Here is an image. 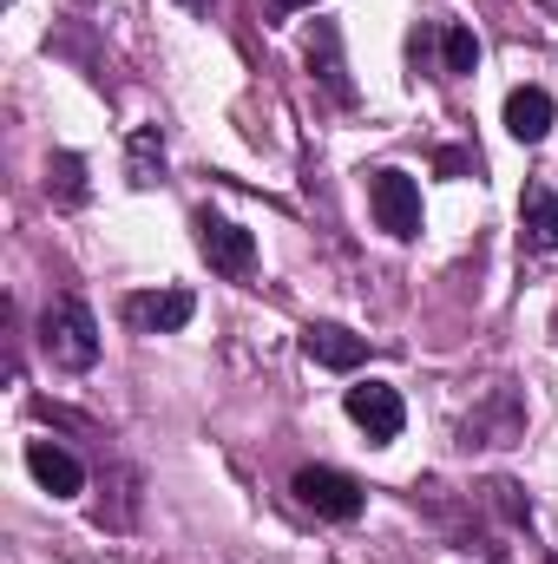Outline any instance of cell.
<instances>
[{"label": "cell", "instance_id": "1", "mask_svg": "<svg viewBox=\"0 0 558 564\" xmlns=\"http://www.w3.org/2000/svg\"><path fill=\"white\" fill-rule=\"evenodd\" d=\"M40 355L66 375H86L99 361V315L79 295H53L40 308Z\"/></svg>", "mask_w": 558, "mask_h": 564}, {"label": "cell", "instance_id": "2", "mask_svg": "<svg viewBox=\"0 0 558 564\" xmlns=\"http://www.w3.org/2000/svg\"><path fill=\"white\" fill-rule=\"evenodd\" d=\"M368 210H375V224H382L395 243H415L420 237V184L408 171H395V164L368 171Z\"/></svg>", "mask_w": 558, "mask_h": 564}, {"label": "cell", "instance_id": "3", "mask_svg": "<svg viewBox=\"0 0 558 564\" xmlns=\"http://www.w3.org/2000/svg\"><path fill=\"white\" fill-rule=\"evenodd\" d=\"M289 492H296L315 519H335V525L362 519V506H368V492H362L348 473H335V466H302V473L289 479Z\"/></svg>", "mask_w": 558, "mask_h": 564}, {"label": "cell", "instance_id": "4", "mask_svg": "<svg viewBox=\"0 0 558 564\" xmlns=\"http://www.w3.org/2000/svg\"><path fill=\"white\" fill-rule=\"evenodd\" d=\"M197 250H204V263H211L217 276H230V282L257 276V237H250L244 224L217 217V210H204V217H197Z\"/></svg>", "mask_w": 558, "mask_h": 564}, {"label": "cell", "instance_id": "5", "mask_svg": "<svg viewBox=\"0 0 558 564\" xmlns=\"http://www.w3.org/2000/svg\"><path fill=\"white\" fill-rule=\"evenodd\" d=\"M342 408H348V421L368 433V446H395L401 426H408V408H401V394L388 381H355L342 394Z\"/></svg>", "mask_w": 558, "mask_h": 564}, {"label": "cell", "instance_id": "6", "mask_svg": "<svg viewBox=\"0 0 558 564\" xmlns=\"http://www.w3.org/2000/svg\"><path fill=\"white\" fill-rule=\"evenodd\" d=\"M302 59H309V79H315L335 106H355V79H348V59H342V26H335V20H315V26H309Z\"/></svg>", "mask_w": 558, "mask_h": 564}, {"label": "cell", "instance_id": "7", "mask_svg": "<svg viewBox=\"0 0 558 564\" xmlns=\"http://www.w3.org/2000/svg\"><path fill=\"white\" fill-rule=\"evenodd\" d=\"M191 315H197L191 289H132L126 295V328H139V335H178Z\"/></svg>", "mask_w": 558, "mask_h": 564}, {"label": "cell", "instance_id": "8", "mask_svg": "<svg viewBox=\"0 0 558 564\" xmlns=\"http://www.w3.org/2000/svg\"><path fill=\"white\" fill-rule=\"evenodd\" d=\"M302 355H309L315 368H329V375H355V368L368 361V341L348 335L342 322H309V328H302Z\"/></svg>", "mask_w": 558, "mask_h": 564}, {"label": "cell", "instance_id": "9", "mask_svg": "<svg viewBox=\"0 0 558 564\" xmlns=\"http://www.w3.org/2000/svg\"><path fill=\"white\" fill-rule=\"evenodd\" d=\"M26 473H33V479H40V492H53V499L86 492V466H79L60 440H26Z\"/></svg>", "mask_w": 558, "mask_h": 564}, {"label": "cell", "instance_id": "10", "mask_svg": "<svg viewBox=\"0 0 558 564\" xmlns=\"http://www.w3.org/2000/svg\"><path fill=\"white\" fill-rule=\"evenodd\" d=\"M519 433H526V414H519L513 388H500L480 414H466V426H460V446H513Z\"/></svg>", "mask_w": 558, "mask_h": 564}, {"label": "cell", "instance_id": "11", "mask_svg": "<svg viewBox=\"0 0 558 564\" xmlns=\"http://www.w3.org/2000/svg\"><path fill=\"white\" fill-rule=\"evenodd\" d=\"M519 250L552 257L558 250V191L552 184H526L519 191Z\"/></svg>", "mask_w": 558, "mask_h": 564}, {"label": "cell", "instance_id": "12", "mask_svg": "<svg viewBox=\"0 0 558 564\" xmlns=\"http://www.w3.org/2000/svg\"><path fill=\"white\" fill-rule=\"evenodd\" d=\"M506 132L519 144H539L552 132V93L546 86H513L506 93Z\"/></svg>", "mask_w": 558, "mask_h": 564}, {"label": "cell", "instance_id": "13", "mask_svg": "<svg viewBox=\"0 0 558 564\" xmlns=\"http://www.w3.org/2000/svg\"><path fill=\"white\" fill-rule=\"evenodd\" d=\"M126 177H132V191L164 184V132L158 126H139L132 132V144H126Z\"/></svg>", "mask_w": 558, "mask_h": 564}, {"label": "cell", "instance_id": "14", "mask_svg": "<svg viewBox=\"0 0 558 564\" xmlns=\"http://www.w3.org/2000/svg\"><path fill=\"white\" fill-rule=\"evenodd\" d=\"M46 197H53L60 210H79V204H86V158H79V151H53V164H46Z\"/></svg>", "mask_w": 558, "mask_h": 564}, {"label": "cell", "instance_id": "15", "mask_svg": "<svg viewBox=\"0 0 558 564\" xmlns=\"http://www.w3.org/2000/svg\"><path fill=\"white\" fill-rule=\"evenodd\" d=\"M473 66H480V40H473V26L447 20V26H440V73H447V79H466Z\"/></svg>", "mask_w": 558, "mask_h": 564}, {"label": "cell", "instance_id": "16", "mask_svg": "<svg viewBox=\"0 0 558 564\" xmlns=\"http://www.w3.org/2000/svg\"><path fill=\"white\" fill-rule=\"evenodd\" d=\"M433 164H440V177H480V151H466V144H447Z\"/></svg>", "mask_w": 558, "mask_h": 564}, {"label": "cell", "instance_id": "17", "mask_svg": "<svg viewBox=\"0 0 558 564\" xmlns=\"http://www.w3.org/2000/svg\"><path fill=\"white\" fill-rule=\"evenodd\" d=\"M270 13H302V7H315V0H264Z\"/></svg>", "mask_w": 558, "mask_h": 564}, {"label": "cell", "instance_id": "18", "mask_svg": "<svg viewBox=\"0 0 558 564\" xmlns=\"http://www.w3.org/2000/svg\"><path fill=\"white\" fill-rule=\"evenodd\" d=\"M178 7H191V13H217V0H178Z\"/></svg>", "mask_w": 558, "mask_h": 564}]
</instances>
